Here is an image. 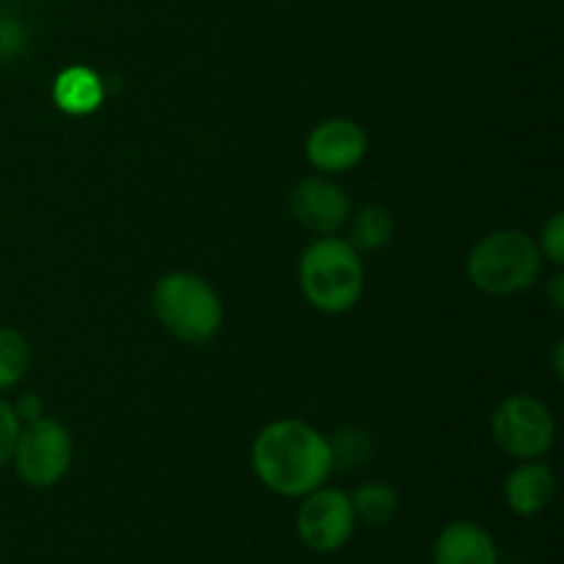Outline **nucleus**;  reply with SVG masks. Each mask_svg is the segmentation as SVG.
I'll return each mask as SVG.
<instances>
[{"mask_svg":"<svg viewBox=\"0 0 564 564\" xmlns=\"http://www.w3.org/2000/svg\"><path fill=\"white\" fill-rule=\"evenodd\" d=\"M334 468L330 441L301 419H275L251 444L253 477L281 499H303L323 488Z\"/></svg>","mask_w":564,"mask_h":564,"instance_id":"1","label":"nucleus"},{"mask_svg":"<svg viewBox=\"0 0 564 564\" xmlns=\"http://www.w3.org/2000/svg\"><path fill=\"white\" fill-rule=\"evenodd\" d=\"M297 281L308 306L323 314H345L356 308L367 286L364 259L345 237H317L297 262Z\"/></svg>","mask_w":564,"mask_h":564,"instance_id":"2","label":"nucleus"},{"mask_svg":"<svg viewBox=\"0 0 564 564\" xmlns=\"http://www.w3.org/2000/svg\"><path fill=\"white\" fill-rule=\"evenodd\" d=\"M543 273L538 240L521 229H499L485 235L466 259V275L479 292L510 297L534 286Z\"/></svg>","mask_w":564,"mask_h":564,"instance_id":"3","label":"nucleus"},{"mask_svg":"<svg viewBox=\"0 0 564 564\" xmlns=\"http://www.w3.org/2000/svg\"><path fill=\"white\" fill-rule=\"evenodd\" d=\"M152 308L165 334L185 345H204L224 325V301L215 286L187 270L165 273L154 284Z\"/></svg>","mask_w":564,"mask_h":564,"instance_id":"4","label":"nucleus"},{"mask_svg":"<svg viewBox=\"0 0 564 564\" xmlns=\"http://www.w3.org/2000/svg\"><path fill=\"white\" fill-rule=\"evenodd\" d=\"M490 438L512 460H540L556 441V419L543 400L512 394L490 416Z\"/></svg>","mask_w":564,"mask_h":564,"instance_id":"5","label":"nucleus"},{"mask_svg":"<svg viewBox=\"0 0 564 564\" xmlns=\"http://www.w3.org/2000/svg\"><path fill=\"white\" fill-rule=\"evenodd\" d=\"M72 457H75V444L69 430L58 419L39 416L22 424L11 463L17 477L28 488L47 490L69 474Z\"/></svg>","mask_w":564,"mask_h":564,"instance_id":"6","label":"nucleus"},{"mask_svg":"<svg viewBox=\"0 0 564 564\" xmlns=\"http://www.w3.org/2000/svg\"><path fill=\"white\" fill-rule=\"evenodd\" d=\"M297 501L301 507L295 512V532L308 551L336 554L350 543L358 527L350 494L323 485Z\"/></svg>","mask_w":564,"mask_h":564,"instance_id":"7","label":"nucleus"},{"mask_svg":"<svg viewBox=\"0 0 564 564\" xmlns=\"http://www.w3.org/2000/svg\"><path fill=\"white\" fill-rule=\"evenodd\" d=\"M369 138L358 121L328 119L306 138V160L319 174H345L367 158Z\"/></svg>","mask_w":564,"mask_h":564,"instance_id":"8","label":"nucleus"},{"mask_svg":"<svg viewBox=\"0 0 564 564\" xmlns=\"http://www.w3.org/2000/svg\"><path fill=\"white\" fill-rule=\"evenodd\" d=\"M290 209L292 218L317 237L341 231L352 215L347 193L325 176H306L297 182L290 196Z\"/></svg>","mask_w":564,"mask_h":564,"instance_id":"9","label":"nucleus"},{"mask_svg":"<svg viewBox=\"0 0 564 564\" xmlns=\"http://www.w3.org/2000/svg\"><path fill=\"white\" fill-rule=\"evenodd\" d=\"M556 496V474L549 463L518 460L505 479V501L518 518H538L551 507Z\"/></svg>","mask_w":564,"mask_h":564,"instance_id":"10","label":"nucleus"},{"mask_svg":"<svg viewBox=\"0 0 564 564\" xmlns=\"http://www.w3.org/2000/svg\"><path fill=\"white\" fill-rule=\"evenodd\" d=\"M433 564H501V556L482 523L452 521L435 538Z\"/></svg>","mask_w":564,"mask_h":564,"instance_id":"11","label":"nucleus"},{"mask_svg":"<svg viewBox=\"0 0 564 564\" xmlns=\"http://www.w3.org/2000/svg\"><path fill=\"white\" fill-rule=\"evenodd\" d=\"M53 99L64 113L88 116L102 105L105 86L102 77L88 66H69L55 77Z\"/></svg>","mask_w":564,"mask_h":564,"instance_id":"12","label":"nucleus"},{"mask_svg":"<svg viewBox=\"0 0 564 564\" xmlns=\"http://www.w3.org/2000/svg\"><path fill=\"white\" fill-rule=\"evenodd\" d=\"M347 226H350V240L347 242L358 253L383 251L391 242V237H394V218L380 204H369V207L358 209L356 215H350Z\"/></svg>","mask_w":564,"mask_h":564,"instance_id":"13","label":"nucleus"},{"mask_svg":"<svg viewBox=\"0 0 564 564\" xmlns=\"http://www.w3.org/2000/svg\"><path fill=\"white\" fill-rule=\"evenodd\" d=\"M352 512H356L358 523L367 527H386L400 512V496L391 485L386 482H367L350 494Z\"/></svg>","mask_w":564,"mask_h":564,"instance_id":"14","label":"nucleus"},{"mask_svg":"<svg viewBox=\"0 0 564 564\" xmlns=\"http://www.w3.org/2000/svg\"><path fill=\"white\" fill-rule=\"evenodd\" d=\"M33 352L25 336L17 328L0 325V394L20 386L31 369Z\"/></svg>","mask_w":564,"mask_h":564,"instance_id":"15","label":"nucleus"},{"mask_svg":"<svg viewBox=\"0 0 564 564\" xmlns=\"http://www.w3.org/2000/svg\"><path fill=\"white\" fill-rule=\"evenodd\" d=\"M538 248L543 262H549L554 270L564 268V215L554 213L543 224L538 237Z\"/></svg>","mask_w":564,"mask_h":564,"instance_id":"16","label":"nucleus"},{"mask_svg":"<svg viewBox=\"0 0 564 564\" xmlns=\"http://www.w3.org/2000/svg\"><path fill=\"white\" fill-rule=\"evenodd\" d=\"M20 430L22 422L20 416H17L14 405H11V400H6V397L0 394V468H3L6 463H11L17 438H20Z\"/></svg>","mask_w":564,"mask_h":564,"instance_id":"17","label":"nucleus"},{"mask_svg":"<svg viewBox=\"0 0 564 564\" xmlns=\"http://www.w3.org/2000/svg\"><path fill=\"white\" fill-rule=\"evenodd\" d=\"M22 42H25V33H22L20 22L14 17H0V61L20 55Z\"/></svg>","mask_w":564,"mask_h":564,"instance_id":"18","label":"nucleus"},{"mask_svg":"<svg viewBox=\"0 0 564 564\" xmlns=\"http://www.w3.org/2000/svg\"><path fill=\"white\" fill-rule=\"evenodd\" d=\"M11 405H14L17 416H20L22 424L33 422V419H39V416H44V400L39 394H33V391H28V394H20L14 402H11Z\"/></svg>","mask_w":564,"mask_h":564,"instance_id":"19","label":"nucleus"},{"mask_svg":"<svg viewBox=\"0 0 564 564\" xmlns=\"http://www.w3.org/2000/svg\"><path fill=\"white\" fill-rule=\"evenodd\" d=\"M545 292H549V297H551V303H554L556 312H562L564 308V273L562 270H554V275L545 281Z\"/></svg>","mask_w":564,"mask_h":564,"instance_id":"20","label":"nucleus"},{"mask_svg":"<svg viewBox=\"0 0 564 564\" xmlns=\"http://www.w3.org/2000/svg\"><path fill=\"white\" fill-rule=\"evenodd\" d=\"M554 375L556 378L564 375V339L554 341Z\"/></svg>","mask_w":564,"mask_h":564,"instance_id":"21","label":"nucleus"}]
</instances>
